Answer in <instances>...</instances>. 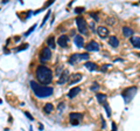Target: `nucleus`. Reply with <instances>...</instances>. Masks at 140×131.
I'll use <instances>...</instances> for the list:
<instances>
[{
	"label": "nucleus",
	"mask_w": 140,
	"mask_h": 131,
	"mask_svg": "<svg viewBox=\"0 0 140 131\" xmlns=\"http://www.w3.org/2000/svg\"><path fill=\"white\" fill-rule=\"evenodd\" d=\"M36 78L40 83L42 84H49L52 81V69H49L46 66H39L36 68V72H35Z\"/></svg>",
	"instance_id": "f257e3e1"
},
{
	"label": "nucleus",
	"mask_w": 140,
	"mask_h": 131,
	"mask_svg": "<svg viewBox=\"0 0 140 131\" xmlns=\"http://www.w3.org/2000/svg\"><path fill=\"white\" fill-rule=\"evenodd\" d=\"M97 88H99V86H97V84H93V87H91V90H96Z\"/></svg>",
	"instance_id": "2f4dec72"
},
{
	"label": "nucleus",
	"mask_w": 140,
	"mask_h": 131,
	"mask_svg": "<svg viewBox=\"0 0 140 131\" xmlns=\"http://www.w3.org/2000/svg\"><path fill=\"white\" fill-rule=\"evenodd\" d=\"M90 57L88 53H82V54H79V60H88Z\"/></svg>",
	"instance_id": "4be33fe9"
},
{
	"label": "nucleus",
	"mask_w": 140,
	"mask_h": 131,
	"mask_svg": "<svg viewBox=\"0 0 140 131\" xmlns=\"http://www.w3.org/2000/svg\"><path fill=\"white\" fill-rule=\"evenodd\" d=\"M109 45L110 46H112L113 48H117L119 46V40L116 37V36H111L109 39Z\"/></svg>",
	"instance_id": "4468645a"
},
{
	"label": "nucleus",
	"mask_w": 140,
	"mask_h": 131,
	"mask_svg": "<svg viewBox=\"0 0 140 131\" xmlns=\"http://www.w3.org/2000/svg\"><path fill=\"white\" fill-rule=\"evenodd\" d=\"M35 27H36V25H33V26H32V27L29 28V31H28V32L26 33V35H29V34H31V33L33 32V31H34V29H35Z\"/></svg>",
	"instance_id": "a878e982"
},
{
	"label": "nucleus",
	"mask_w": 140,
	"mask_h": 131,
	"mask_svg": "<svg viewBox=\"0 0 140 131\" xmlns=\"http://www.w3.org/2000/svg\"><path fill=\"white\" fill-rule=\"evenodd\" d=\"M68 77H69V70H64V72L61 74V76H60L58 84H63V83H66V81L68 80Z\"/></svg>",
	"instance_id": "f8f14e48"
},
{
	"label": "nucleus",
	"mask_w": 140,
	"mask_h": 131,
	"mask_svg": "<svg viewBox=\"0 0 140 131\" xmlns=\"http://www.w3.org/2000/svg\"><path fill=\"white\" fill-rule=\"evenodd\" d=\"M31 131H33V129H32V128H31Z\"/></svg>",
	"instance_id": "c9c22d12"
},
{
	"label": "nucleus",
	"mask_w": 140,
	"mask_h": 131,
	"mask_svg": "<svg viewBox=\"0 0 140 131\" xmlns=\"http://www.w3.org/2000/svg\"><path fill=\"white\" fill-rule=\"evenodd\" d=\"M85 49L88 52H98L99 50V45L97 43L96 41H90L87 46H85Z\"/></svg>",
	"instance_id": "0eeeda50"
},
{
	"label": "nucleus",
	"mask_w": 140,
	"mask_h": 131,
	"mask_svg": "<svg viewBox=\"0 0 140 131\" xmlns=\"http://www.w3.org/2000/svg\"><path fill=\"white\" fill-rule=\"evenodd\" d=\"M68 41H69V37H68V36L67 35H61L60 37H58V40H57V43H58L60 47L66 48L67 46H68Z\"/></svg>",
	"instance_id": "6e6552de"
},
{
	"label": "nucleus",
	"mask_w": 140,
	"mask_h": 131,
	"mask_svg": "<svg viewBox=\"0 0 140 131\" xmlns=\"http://www.w3.org/2000/svg\"><path fill=\"white\" fill-rule=\"evenodd\" d=\"M97 99H98V102L101 104H105L106 103V95H104V94H97Z\"/></svg>",
	"instance_id": "a211bd4d"
},
{
	"label": "nucleus",
	"mask_w": 140,
	"mask_h": 131,
	"mask_svg": "<svg viewBox=\"0 0 140 131\" xmlns=\"http://www.w3.org/2000/svg\"><path fill=\"white\" fill-rule=\"evenodd\" d=\"M84 67L87 68V69H89V70H91V72H95V70H97V69H98L97 64L93 63V62H87V63L84 64Z\"/></svg>",
	"instance_id": "dca6fc26"
},
{
	"label": "nucleus",
	"mask_w": 140,
	"mask_h": 131,
	"mask_svg": "<svg viewBox=\"0 0 140 131\" xmlns=\"http://www.w3.org/2000/svg\"><path fill=\"white\" fill-rule=\"evenodd\" d=\"M131 42H132V45L134 46L136 48H140V37H138V36H136V37H132Z\"/></svg>",
	"instance_id": "6ab92c4d"
},
{
	"label": "nucleus",
	"mask_w": 140,
	"mask_h": 131,
	"mask_svg": "<svg viewBox=\"0 0 140 131\" xmlns=\"http://www.w3.org/2000/svg\"><path fill=\"white\" fill-rule=\"evenodd\" d=\"M49 15H50V12H48V13L46 14V17H44V19H43V21H42V25H44V22L48 20V18H49Z\"/></svg>",
	"instance_id": "bb28decb"
},
{
	"label": "nucleus",
	"mask_w": 140,
	"mask_h": 131,
	"mask_svg": "<svg viewBox=\"0 0 140 131\" xmlns=\"http://www.w3.org/2000/svg\"><path fill=\"white\" fill-rule=\"evenodd\" d=\"M90 15H91L92 18L95 19V21H99V19H98V17H97L96 14H93V13H91V14H90Z\"/></svg>",
	"instance_id": "cd10ccee"
},
{
	"label": "nucleus",
	"mask_w": 140,
	"mask_h": 131,
	"mask_svg": "<svg viewBox=\"0 0 140 131\" xmlns=\"http://www.w3.org/2000/svg\"><path fill=\"white\" fill-rule=\"evenodd\" d=\"M104 107H105V110H106V112H107V117H110V116H111V109H110L109 104L105 103V104H104Z\"/></svg>",
	"instance_id": "5701e85b"
},
{
	"label": "nucleus",
	"mask_w": 140,
	"mask_h": 131,
	"mask_svg": "<svg viewBox=\"0 0 140 131\" xmlns=\"http://www.w3.org/2000/svg\"><path fill=\"white\" fill-rule=\"evenodd\" d=\"M52 109H54V107H52V103H47L43 107V110H44V112L46 113H50L52 111Z\"/></svg>",
	"instance_id": "aec40b11"
},
{
	"label": "nucleus",
	"mask_w": 140,
	"mask_h": 131,
	"mask_svg": "<svg viewBox=\"0 0 140 131\" xmlns=\"http://www.w3.org/2000/svg\"><path fill=\"white\" fill-rule=\"evenodd\" d=\"M111 131H117V127H116V123H112V130Z\"/></svg>",
	"instance_id": "7c9ffc66"
},
{
	"label": "nucleus",
	"mask_w": 140,
	"mask_h": 131,
	"mask_svg": "<svg viewBox=\"0 0 140 131\" xmlns=\"http://www.w3.org/2000/svg\"><path fill=\"white\" fill-rule=\"evenodd\" d=\"M137 55H138V56H139V57H140V53H138V54H137Z\"/></svg>",
	"instance_id": "f704fd0d"
},
{
	"label": "nucleus",
	"mask_w": 140,
	"mask_h": 131,
	"mask_svg": "<svg viewBox=\"0 0 140 131\" xmlns=\"http://www.w3.org/2000/svg\"><path fill=\"white\" fill-rule=\"evenodd\" d=\"M110 66H107V64H104V66L102 67V72H106V69H107Z\"/></svg>",
	"instance_id": "c85d7f7f"
},
{
	"label": "nucleus",
	"mask_w": 140,
	"mask_h": 131,
	"mask_svg": "<svg viewBox=\"0 0 140 131\" xmlns=\"http://www.w3.org/2000/svg\"><path fill=\"white\" fill-rule=\"evenodd\" d=\"M83 11H84L83 7H76V8H75V12H76L77 14H78V13H82Z\"/></svg>",
	"instance_id": "393cba45"
},
{
	"label": "nucleus",
	"mask_w": 140,
	"mask_h": 131,
	"mask_svg": "<svg viewBox=\"0 0 140 131\" xmlns=\"http://www.w3.org/2000/svg\"><path fill=\"white\" fill-rule=\"evenodd\" d=\"M76 25H77V28L81 33H87L88 29V23L85 21V19L83 18H77L76 19Z\"/></svg>",
	"instance_id": "39448f33"
},
{
	"label": "nucleus",
	"mask_w": 140,
	"mask_h": 131,
	"mask_svg": "<svg viewBox=\"0 0 140 131\" xmlns=\"http://www.w3.org/2000/svg\"><path fill=\"white\" fill-rule=\"evenodd\" d=\"M97 33H98V35L101 36V37H106V36L109 35V29L104 26H98L97 28Z\"/></svg>",
	"instance_id": "1a4fd4ad"
},
{
	"label": "nucleus",
	"mask_w": 140,
	"mask_h": 131,
	"mask_svg": "<svg viewBox=\"0 0 140 131\" xmlns=\"http://www.w3.org/2000/svg\"><path fill=\"white\" fill-rule=\"evenodd\" d=\"M82 117H83V115L82 113H78V112H72L70 113V123L72 124V125H77V124H79V121L82 119Z\"/></svg>",
	"instance_id": "423d86ee"
},
{
	"label": "nucleus",
	"mask_w": 140,
	"mask_h": 131,
	"mask_svg": "<svg viewBox=\"0 0 140 131\" xmlns=\"http://www.w3.org/2000/svg\"><path fill=\"white\" fill-rule=\"evenodd\" d=\"M31 88L33 89V93L36 97L39 98H44V97H49L50 95H52L54 89L52 87H47V86H41L37 82L31 81Z\"/></svg>",
	"instance_id": "f03ea898"
},
{
	"label": "nucleus",
	"mask_w": 140,
	"mask_h": 131,
	"mask_svg": "<svg viewBox=\"0 0 140 131\" xmlns=\"http://www.w3.org/2000/svg\"><path fill=\"white\" fill-rule=\"evenodd\" d=\"M75 43H76V46L78 47V48H82L84 46V39L82 37V36H79V35H77V36H75Z\"/></svg>",
	"instance_id": "ddd939ff"
},
{
	"label": "nucleus",
	"mask_w": 140,
	"mask_h": 131,
	"mask_svg": "<svg viewBox=\"0 0 140 131\" xmlns=\"http://www.w3.org/2000/svg\"><path fill=\"white\" fill-rule=\"evenodd\" d=\"M63 108H64L63 103H60V105H58V110H63Z\"/></svg>",
	"instance_id": "473e14b6"
},
{
	"label": "nucleus",
	"mask_w": 140,
	"mask_h": 131,
	"mask_svg": "<svg viewBox=\"0 0 140 131\" xmlns=\"http://www.w3.org/2000/svg\"><path fill=\"white\" fill-rule=\"evenodd\" d=\"M50 59H52V50L49 47H46L42 49L41 54H40V60L42 62H46V61H49Z\"/></svg>",
	"instance_id": "20e7f679"
},
{
	"label": "nucleus",
	"mask_w": 140,
	"mask_h": 131,
	"mask_svg": "<svg viewBox=\"0 0 140 131\" xmlns=\"http://www.w3.org/2000/svg\"><path fill=\"white\" fill-rule=\"evenodd\" d=\"M82 80V75L81 74H74L72 76H70L69 78V83L70 84H75V83H77Z\"/></svg>",
	"instance_id": "9b49d317"
},
{
	"label": "nucleus",
	"mask_w": 140,
	"mask_h": 131,
	"mask_svg": "<svg viewBox=\"0 0 140 131\" xmlns=\"http://www.w3.org/2000/svg\"><path fill=\"white\" fill-rule=\"evenodd\" d=\"M137 90H138V88L137 87H131V88H127V89H125V90L122 91V97H124V99H125V103H130L132 101V98L134 97V95H136Z\"/></svg>",
	"instance_id": "7ed1b4c3"
},
{
	"label": "nucleus",
	"mask_w": 140,
	"mask_h": 131,
	"mask_svg": "<svg viewBox=\"0 0 140 131\" xmlns=\"http://www.w3.org/2000/svg\"><path fill=\"white\" fill-rule=\"evenodd\" d=\"M25 115H26V116L29 118V119H32V121H33V117H32L31 115H29V112H25Z\"/></svg>",
	"instance_id": "72a5a7b5"
},
{
	"label": "nucleus",
	"mask_w": 140,
	"mask_h": 131,
	"mask_svg": "<svg viewBox=\"0 0 140 131\" xmlns=\"http://www.w3.org/2000/svg\"><path fill=\"white\" fill-rule=\"evenodd\" d=\"M0 103H1V99H0Z\"/></svg>",
	"instance_id": "e433bc0d"
},
{
	"label": "nucleus",
	"mask_w": 140,
	"mask_h": 131,
	"mask_svg": "<svg viewBox=\"0 0 140 131\" xmlns=\"http://www.w3.org/2000/svg\"><path fill=\"white\" fill-rule=\"evenodd\" d=\"M77 61H81V60H79V54H72L70 56V59H69L70 64H75Z\"/></svg>",
	"instance_id": "f3484780"
},
{
	"label": "nucleus",
	"mask_w": 140,
	"mask_h": 131,
	"mask_svg": "<svg viewBox=\"0 0 140 131\" xmlns=\"http://www.w3.org/2000/svg\"><path fill=\"white\" fill-rule=\"evenodd\" d=\"M79 91H81V89H79L78 87H75V88H72V89H70L69 93H68V97L69 98H74V97H76V96L79 94Z\"/></svg>",
	"instance_id": "9d476101"
},
{
	"label": "nucleus",
	"mask_w": 140,
	"mask_h": 131,
	"mask_svg": "<svg viewBox=\"0 0 140 131\" xmlns=\"http://www.w3.org/2000/svg\"><path fill=\"white\" fill-rule=\"evenodd\" d=\"M27 47H28V43H25V45H22V46H20L19 48H18V52H20V50H25V49H27Z\"/></svg>",
	"instance_id": "b1692460"
},
{
	"label": "nucleus",
	"mask_w": 140,
	"mask_h": 131,
	"mask_svg": "<svg viewBox=\"0 0 140 131\" xmlns=\"http://www.w3.org/2000/svg\"><path fill=\"white\" fill-rule=\"evenodd\" d=\"M122 35L125 37H131L133 35V29H131L130 27H124L122 28Z\"/></svg>",
	"instance_id": "2eb2a0df"
},
{
	"label": "nucleus",
	"mask_w": 140,
	"mask_h": 131,
	"mask_svg": "<svg viewBox=\"0 0 140 131\" xmlns=\"http://www.w3.org/2000/svg\"><path fill=\"white\" fill-rule=\"evenodd\" d=\"M47 43H48L49 48H55V39H54V36H49L48 40H47Z\"/></svg>",
	"instance_id": "412c9836"
},
{
	"label": "nucleus",
	"mask_w": 140,
	"mask_h": 131,
	"mask_svg": "<svg viewBox=\"0 0 140 131\" xmlns=\"http://www.w3.org/2000/svg\"><path fill=\"white\" fill-rule=\"evenodd\" d=\"M106 22H109L110 25H113V23H114V20H113V19H107V20H106Z\"/></svg>",
	"instance_id": "c756f323"
}]
</instances>
